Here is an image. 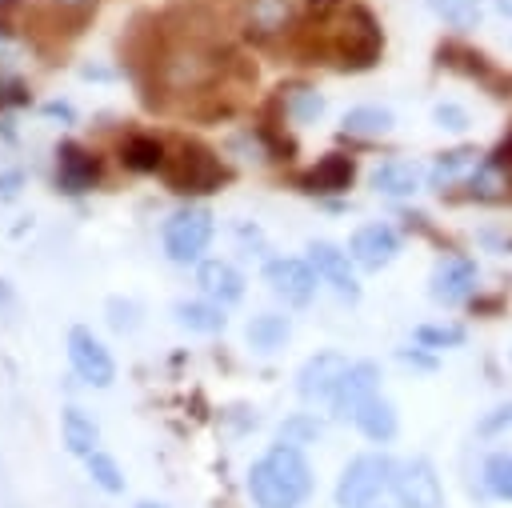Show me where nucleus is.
<instances>
[{"label": "nucleus", "mask_w": 512, "mask_h": 508, "mask_svg": "<svg viewBox=\"0 0 512 508\" xmlns=\"http://www.w3.org/2000/svg\"><path fill=\"white\" fill-rule=\"evenodd\" d=\"M312 464L292 444H272L248 468V496L256 508H300L312 496Z\"/></svg>", "instance_id": "obj_1"}, {"label": "nucleus", "mask_w": 512, "mask_h": 508, "mask_svg": "<svg viewBox=\"0 0 512 508\" xmlns=\"http://www.w3.org/2000/svg\"><path fill=\"white\" fill-rule=\"evenodd\" d=\"M156 84L168 92V96H192V92H208L220 76V52L208 48L204 40L196 36H184L176 44H168L156 60Z\"/></svg>", "instance_id": "obj_2"}, {"label": "nucleus", "mask_w": 512, "mask_h": 508, "mask_svg": "<svg viewBox=\"0 0 512 508\" xmlns=\"http://www.w3.org/2000/svg\"><path fill=\"white\" fill-rule=\"evenodd\" d=\"M384 52V32L376 16L364 4H344L336 16V28L328 32V56L344 72H364L380 60Z\"/></svg>", "instance_id": "obj_3"}, {"label": "nucleus", "mask_w": 512, "mask_h": 508, "mask_svg": "<svg viewBox=\"0 0 512 508\" xmlns=\"http://www.w3.org/2000/svg\"><path fill=\"white\" fill-rule=\"evenodd\" d=\"M396 460L388 452H360L344 464L336 480V508H372L384 492H392Z\"/></svg>", "instance_id": "obj_4"}, {"label": "nucleus", "mask_w": 512, "mask_h": 508, "mask_svg": "<svg viewBox=\"0 0 512 508\" xmlns=\"http://www.w3.org/2000/svg\"><path fill=\"white\" fill-rule=\"evenodd\" d=\"M224 164L212 148L196 144V140H184L176 152H168L164 160V180L172 192L180 196H204V192H216L224 184Z\"/></svg>", "instance_id": "obj_5"}, {"label": "nucleus", "mask_w": 512, "mask_h": 508, "mask_svg": "<svg viewBox=\"0 0 512 508\" xmlns=\"http://www.w3.org/2000/svg\"><path fill=\"white\" fill-rule=\"evenodd\" d=\"M212 232H216V224H212V212L204 204H188V208L172 212L164 220V252H168V260L196 264L204 256Z\"/></svg>", "instance_id": "obj_6"}, {"label": "nucleus", "mask_w": 512, "mask_h": 508, "mask_svg": "<svg viewBox=\"0 0 512 508\" xmlns=\"http://www.w3.org/2000/svg\"><path fill=\"white\" fill-rule=\"evenodd\" d=\"M480 292V268L472 256L464 252H444L436 264H432V276H428V296L444 308H456V304H468L472 296Z\"/></svg>", "instance_id": "obj_7"}, {"label": "nucleus", "mask_w": 512, "mask_h": 508, "mask_svg": "<svg viewBox=\"0 0 512 508\" xmlns=\"http://www.w3.org/2000/svg\"><path fill=\"white\" fill-rule=\"evenodd\" d=\"M392 500L396 508H444V484H440L436 464L428 456H412L396 464Z\"/></svg>", "instance_id": "obj_8"}, {"label": "nucleus", "mask_w": 512, "mask_h": 508, "mask_svg": "<svg viewBox=\"0 0 512 508\" xmlns=\"http://www.w3.org/2000/svg\"><path fill=\"white\" fill-rule=\"evenodd\" d=\"M240 32L256 44H276L296 24V0H236Z\"/></svg>", "instance_id": "obj_9"}, {"label": "nucleus", "mask_w": 512, "mask_h": 508, "mask_svg": "<svg viewBox=\"0 0 512 508\" xmlns=\"http://www.w3.org/2000/svg\"><path fill=\"white\" fill-rule=\"evenodd\" d=\"M348 368H352V360H348L344 352H332V348L312 352V356L300 364V372H296V392H300V400H308V404H332V396H336L340 380L348 376Z\"/></svg>", "instance_id": "obj_10"}, {"label": "nucleus", "mask_w": 512, "mask_h": 508, "mask_svg": "<svg viewBox=\"0 0 512 508\" xmlns=\"http://www.w3.org/2000/svg\"><path fill=\"white\" fill-rule=\"evenodd\" d=\"M400 232L392 228V224H384V220H368V224H360L352 236H348V256H352V264L356 268H364V272H380V268H388L396 256H400Z\"/></svg>", "instance_id": "obj_11"}, {"label": "nucleus", "mask_w": 512, "mask_h": 508, "mask_svg": "<svg viewBox=\"0 0 512 508\" xmlns=\"http://www.w3.org/2000/svg\"><path fill=\"white\" fill-rule=\"evenodd\" d=\"M264 284H268L284 304L304 308V304L316 296L320 276H316V268H312L308 260H300V256H272V260L264 264Z\"/></svg>", "instance_id": "obj_12"}, {"label": "nucleus", "mask_w": 512, "mask_h": 508, "mask_svg": "<svg viewBox=\"0 0 512 508\" xmlns=\"http://www.w3.org/2000/svg\"><path fill=\"white\" fill-rule=\"evenodd\" d=\"M308 264L316 268L320 284H328L340 300H360V284H356V264L344 248L328 244V240H312L308 244Z\"/></svg>", "instance_id": "obj_13"}, {"label": "nucleus", "mask_w": 512, "mask_h": 508, "mask_svg": "<svg viewBox=\"0 0 512 508\" xmlns=\"http://www.w3.org/2000/svg\"><path fill=\"white\" fill-rule=\"evenodd\" d=\"M380 364L376 360H352V368H348V376L340 380V388H336V396H332V416L336 420H356V412L372 400V396H380Z\"/></svg>", "instance_id": "obj_14"}, {"label": "nucleus", "mask_w": 512, "mask_h": 508, "mask_svg": "<svg viewBox=\"0 0 512 508\" xmlns=\"http://www.w3.org/2000/svg\"><path fill=\"white\" fill-rule=\"evenodd\" d=\"M68 360H72L76 376L88 380V384H96V388H108L116 380V364H112L108 348L88 328H72L68 332Z\"/></svg>", "instance_id": "obj_15"}, {"label": "nucleus", "mask_w": 512, "mask_h": 508, "mask_svg": "<svg viewBox=\"0 0 512 508\" xmlns=\"http://www.w3.org/2000/svg\"><path fill=\"white\" fill-rule=\"evenodd\" d=\"M424 180H428V168H420L416 160L392 156V160H380L372 168V180L368 184H372V192H380L388 200H408V196H416L424 188Z\"/></svg>", "instance_id": "obj_16"}, {"label": "nucleus", "mask_w": 512, "mask_h": 508, "mask_svg": "<svg viewBox=\"0 0 512 508\" xmlns=\"http://www.w3.org/2000/svg\"><path fill=\"white\" fill-rule=\"evenodd\" d=\"M352 176H356V160L344 152H328L296 184H300V192H312V196H336V192L352 188Z\"/></svg>", "instance_id": "obj_17"}, {"label": "nucleus", "mask_w": 512, "mask_h": 508, "mask_svg": "<svg viewBox=\"0 0 512 508\" xmlns=\"http://www.w3.org/2000/svg\"><path fill=\"white\" fill-rule=\"evenodd\" d=\"M484 164V152L476 144H456L448 152H436V160L428 164V184L436 192L452 188V184H468V176Z\"/></svg>", "instance_id": "obj_18"}, {"label": "nucleus", "mask_w": 512, "mask_h": 508, "mask_svg": "<svg viewBox=\"0 0 512 508\" xmlns=\"http://www.w3.org/2000/svg\"><path fill=\"white\" fill-rule=\"evenodd\" d=\"M196 284H200L204 300H212V304H220V308H228V304H236V300L244 296V276H240V268L228 264V260H200Z\"/></svg>", "instance_id": "obj_19"}, {"label": "nucleus", "mask_w": 512, "mask_h": 508, "mask_svg": "<svg viewBox=\"0 0 512 508\" xmlns=\"http://www.w3.org/2000/svg\"><path fill=\"white\" fill-rule=\"evenodd\" d=\"M60 164H56V180H60V188L64 192H88L96 180H100V160L88 152V148H80V144H60Z\"/></svg>", "instance_id": "obj_20"}, {"label": "nucleus", "mask_w": 512, "mask_h": 508, "mask_svg": "<svg viewBox=\"0 0 512 508\" xmlns=\"http://www.w3.org/2000/svg\"><path fill=\"white\" fill-rule=\"evenodd\" d=\"M372 444H388L396 432H400V416H396V404L388 400V396H372L360 412H356V420H352Z\"/></svg>", "instance_id": "obj_21"}, {"label": "nucleus", "mask_w": 512, "mask_h": 508, "mask_svg": "<svg viewBox=\"0 0 512 508\" xmlns=\"http://www.w3.org/2000/svg\"><path fill=\"white\" fill-rule=\"evenodd\" d=\"M244 336H248V344H252L256 352H276V348L288 344V336H292V320H288L284 312H260V316L248 320Z\"/></svg>", "instance_id": "obj_22"}, {"label": "nucleus", "mask_w": 512, "mask_h": 508, "mask_svg": "<svg viewBox=\"0 0 512 508\" xmlns=\"http://www.w3.org/2000/svg\"><path fill=\"white\" fill-rule=\"evenodd\" d=\"M120 160H124V168H132V172H164L168 148H164V140H156V136H128V140L120 144Z\"/></svg>", "instance_id": "obj_23"}, {"label": "nucleus", "mask_w": 512, "mask_h": 508, "mask_svg": "<svg viewBox=\"0 0 512 508\" xmlns=\"http://www.w3.org/2000/svg\"><path fill=\"white\" fill-rule=\"evenodd\" d=\"M60 432H64V448H68L72 456H92V452H96L100 428H96L92 416H84L80 408H64V412H60Z\"/></svg>", "instance_id": "obj_24"}, {"label": "nucleus", "mask_w": 512, "mask_h": 508, "mask_svg": "<svg viewBox=\"0 0 512 508\" xmlns=\"http://www.w3.org/2000/svg\"><path fill=\"white\" fill-rule=\"evenodd\" d=\"M480 484H484V492H488L492 500L512 504V452H508V448H496V452L484 456V464H480Z\"/></svg>", "instance_id": "obj_25"}, {"label": "nucleus", "mask_w": 512, "mask_h": 508, "mask_svg": "<svg viewBox=\"0 0 512 508\" xmlns=\"http://www.w3.org/2000/svg\"><path fill=\"white\" fill-rule=\"evenodd\" d=\"M392 124H396V116H392L388 108H380V104H360V108H348V112H344V132H348V136L372 140V136L392 132Z\"/></svg>", "instance_id": "obj_26"}, {"label": "nucleus", "mask_w": 512, "mask_h": 508, "mask_svg": "<svg viewBox=\"0 0 512 508\" xmlns=\"http://www.w3.org/2000/svg\"><path fill=\"white\" fill-rule=\"evenodd\" d=\"M172 312L188 332H220L224 328V308L212 300H180Z\"/></svg>", "instance_id": "obj_27"}, {"label": "nucleus", "mask_w": 512, "mask_h": 508, "mask_svg": "<svg viewBox=\"0 0 512 508\" xmlns=\"http://www.w3.org/2000/svg\"><path fill=\"white\" fill-rule=\"evenodd\" d=\"M464 324H452V320H428V324H416L412 340L428 352H444V348H460L464 344Z\"/></svg>", "instance_id": "obj_28"}, {"label": "nucleus", "mask_w": 512, "mask_h": 508, "mask_svg": "<svg viewBox=\"0 0 512 508\" xmlns=\"http://www.w3.org/2000/svg\"><path fill=\"white\" fill-rule=\"evenodd\" d=\"M428 8L452 28V32H472L484 16V4L480 0H428Z\"/></svg>", "instance_id": "obj_29"}, {"label": "nucleus", "mask_w": 512, "mask_h": 508, "mask_svg": "<svg viewBox=\"0 0 512 508\" xmlns=\"http://www.w3.org/2000/svg\"><path fill=\"white\" fill-rule=\"evenodd\" d=\"M284 112L296 120V124H316L324 116V96L316 88H292L288 100H284Z\"/></svg>", "instance_id": "obj_30"}, {"label": "nucleus", "mask_w": 512, "mask_h": 508, "mask_svg": "<svg viewBox=\"0 0 512 508\" xmlns=\"http://www.w3.org/2000/svg\"><path fill=\"white\" fill-rule=\"evenodd\" d=\"M84 464H88V476H92V484L96 488H104V492H124V472H120V464L108 456V452H92V456H84Z\"/></svg>", "instance_id": "obj_31"}, {"label": "nucleus", "mask_w": 512, "mask_h": 508, "mask_svg": "<svg viewBox=\"0 0 512 508\" xmlns=\"http://www.w3.org/2000/svg\"><path fill=\"white\" fill-rule=\"evenodd\" d=\"M320 420L316 416H304V412H296V416H288L284 424H280V444H292V448H300V444H312V440H320Z\"/></svg>", "instance_id": "obj_32"}, {"label": "nucleus", "mask_w": 512, "mask_h": 508, "mask_svg": "<svg viewBox=\"0 0 512 508\" xmlns=\"http://www.w3.org/2000/svg\"><path fill=\"white\" fill-rule=\"evenodd\" d=\"M432 124H436V128H444V132L464 136V132L472 128V116H468V108H464V104H456V100H440V104L432 108Z\"/></svg>", "instance_id": "obj_33"}, {"label": "nucleus", "mask_w": 512, "mask_h": 508, "mask_svg": "<svg viewBox=\"0 0 512 508\" xmlns=\"http://www.w3.org/2000/svg\"><path fill=\"white\" fill-rule=\"evenodd\" d=\"M512 428V404H496L492 412H484L480 416V424H476V432L480 436H504Z\"/></svg>", "instance_id": "obj_34"}, {"label": "nucleus", "mask_w": 512, "mask_h": 508, "mask_svg": "<svg viewBox=\"0 0 512 508\" xmlns=\"http://www.w3.org/2000/svg\"><path fill=\"white\" fill-rule=\"evenodd\" d=\"M108 324L116 332H132L136 328V304L132 300H108Z\"/></svg>", "instance_id": "obj_35"}, {"label": "nucleus", "mask_w": 512, "mask_h": 508, "mask_svg": "<svg viewBox=\"0 0 512 508\" xmlns=\"http://www.w3.org/2000/svg\"><path fill=\"white\" fill-rule=\"evenodd\" d=\"M396 356H400L404 364H412V368H424V372L436 368V352H428V348H420V344H416V348H400Z\"/></svg>", "instance_id": "obj_36"}, {"label": "nucleus", "mask_w": 512, "mask_h": 508, "mask_svg": "<svg viewBox=\"0 0 512 508\" xmlns=\"http://www.w3.org/2000/svg\"><path fill=\"white\" fill-rule=\"evenodd\" d=\"M20 172H0V200H12L16 192H20Z\"/></svg>", "instance_id": "obj_37"}, {"label": "nucleus", "mask_w": 512, "mask_h": 508, "mask_svg": "<svg viewBox=\"0 0 512 508\" xmlns=\"http://www.w3.org/2000/svg\"><path fill=\"white\" fill-rule=\"evenodd\" d=\"M44 112H48V116H60V120H72V108H68V104H56V100L44 104Z\"/></svg>", "instance_id": "obj_38"}, {"label": "nucleus", "mask_w": 512, "mask_h": 508, "mask_svg": "<svg viewBox=\"0 0 512 508\" xmlns=\"http://www.w3.org/2000/svg\"><path fill=\"white\" fill-rule=\"evenodd\" d=\"M492 8H496L504 20H512V0H492Z\"/></svg>", "instance_id": "obj_39"}, {"label": "nucleus", "mask_w": 512, "mask_h": 508, "mask_svg": "<svg viewBox=\"0 0 512 508\" xmlns=\"http://www.w3.org/2000/svg\"><path fill=\"white\" fill-rule=\"evenodd\" d=\"M56 4H60V8H72V4H80V0H56Z\"/></svg>", "instance_id": "obj_40"}, {"label": "nucleus", "mask_w": 512, "mask_h": 508, "mask_svg": "<svg viewBox=\"0 0 512 508\" xmlns=\"http://www.w3.org/2000/svg\"><path fill=\"white\" fill-rule=\"evenodd\" d=\"M136 508H164V504H152V500H144V504H136Z\"/></svg>", "instance_id": "obj_41"}]
</instances>
